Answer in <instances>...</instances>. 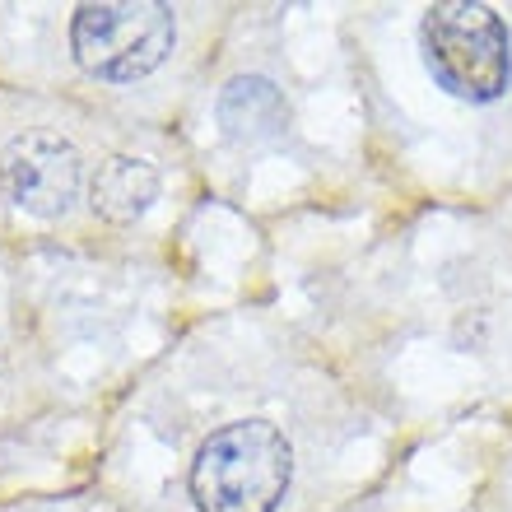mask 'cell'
Returning <instances> with one entry per match:
<instances>
[{
  "label": "cell",
  "mask_w": 512,
  "mask_h": 512,
  "mask_svg": "<svg viewBox=\"0 0 512 512\" xmlns=\"http://www.w3.org/2000/svg\"><path fill=\"white\" fill-rule=\"evenodd\" d=\"M159 201V173L154 163L131 159V154H112L98 163V173L89 177V205L94 215L108 224H135L149 205Z\"/></svg>",
  "instance_id": "obj_5"
},
{
  "label": "cell",
  "mask_w": 512,
  "mask_h": 512,
  "mask_svg": "<svg viewBox=\"0 0 512 512\" xmlns=\"http://www.w3.org/2000/svg\"><path fill=\"white\" fill-rule=\"evenodd\" d=\"M429 75L452 98L494 103L512 84L508 24L489 5H433L419 24Z\"/></svg>",
  "instance_id": "obj_2"
},
{
  "label": "cell",
  "mask_w": 512,
  "mask_h": 512,
  "mask_svg": "<svg viewBox=\"0 0 512 512\" xmlns=\"http://www.w3.org/2000/svg\"><path fill=\"white\" fill-rule=\"evenodd\" d=\"M289 122V108H284V94L261 75H238V80L224 84L219 94V126L233 135V140H270L280 135Z\"/></svg>",
  "instance_id": "obj_6"
},
{
  "label": "cell",
  "mask_w": 512,
  "mask_h": 512,
  "mask_svg": "<svg viewBox=\"0 0 512 512\" xmlns=\"http://www.w3.org/2000/svg\"><path fill=\"white\" fill-rule=\"evenodd\" d=\"M84 163L80 149L56 131H24L14 135L0 154V196L38 219H61L80 201Z\"/></svg>",
  "instance_id": "obj_4"
},
{
  "label": "cell",
  "mask_w": 512,
  "mask_h": 512,
  "mask_svg": "<svg viewBox=\"0 0 512 512\" xmlns=\"http://www.w3.org/2000/svg\"><path fill=\"white\" fill-rule=\"evenodd\" d=\"M294 480V452L266 419H233L196 447L191 499L201 512H275Z\"/></svg>",
  "instance_id": "obj_1"
},
{
  "label": "cell",
  "mask_w": 512,
  "mask_h": 512,
  "mask_svg": "<svg viewBox=\"0 0 512 512\" xmlns=\"http://www.w3.org/2000/svg\"><path fill=\"white\" fill-rule=\"evenodd\" d=\"M177 24L168 5L126 0V5H80L70 19V52L84 75L108 84L145 80L168 61Z\"/></svg>",
  "instance_id": "obj_3"
}]
</instances>
